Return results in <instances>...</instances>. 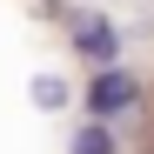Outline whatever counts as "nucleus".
I'll return each mask as SVG.
<instances>
[{
	"label": "nucleus",
	"mask_w": 154,
	"mask_h": 154,
	"mask_svg": "<svg viewBox=\"0 0 154 154\" xmlns=\"http://www.w3.org/2000/svg\"><path fill=\"white\" fill-rule=\"evenodd\" d=\"M134 100H141V81H134L127 67H114V60H107V67H100L94 81H87V107H94L100 121H114V114H127Z\"/></svg>",
	"instance_id": "nucleus-1"
},
{
	"label": "nucleus",
	"mask_w": 154,
	"mask_h": 154,
	"mask_svg": "<svg viewBox=\"0 0 154 154\" xmlns=\"http://www.w3.org/2000/svg\"><path fill=\"white\" fill-rule=\"evenodd\" d=\"M74 47L94 60V67H107V60H121V34L107 27V20H94V14H81L74 20Z\"/></svg>",
	"instance_id": "nucleus-2"
},
{
	"label": "nucleus",
	"mask_w": 154,
	"mask_h": 154,
	"mask_svg": "<svg viewBox=\"0 0 154 154\" xmlns=\"http://www.w3.org/2000/svg\"><path fill=\"white\" fill-rule=\"evenodd\" d=\"M74 154H114V134H107V121H100V114L74 134Z\"/></svg>",
	"instance_id": "nucleus-3"
},
{
	"label": "nucleus",
	"mask_w": 154,
	"mask_h": 154,
	"mask_svg": "<svg viewBox=\"0 0 154 154\" xmlns=\"http://www.w3.org/2000/svg\"><path fill=\"white\" fill-rule=\"evenodd\" d=\"M34 100H40V107H67V81L40 74V81H34Z\"/></svg>",
	"instance_id": "nucleus-4"
}]
</instances>
